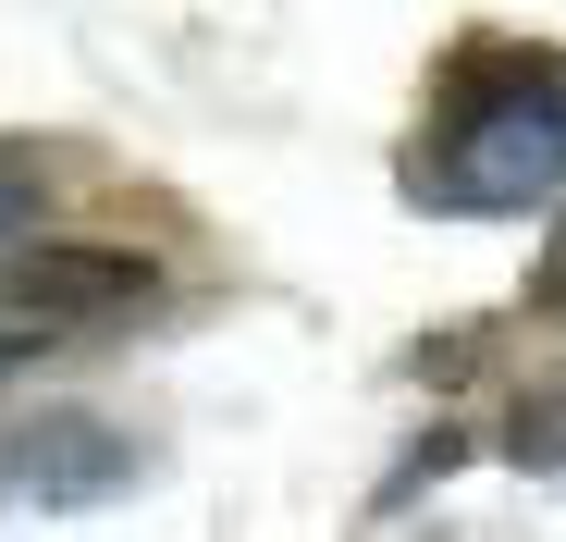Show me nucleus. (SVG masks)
<instances>
[{
	"mask_svg": "<svg viewBox=\"0 0 566 542\" xmlns=\"http://www.w3.org/2000/svg\"><path fill=\"white\" fill-rule=\"evenodd\" d=\"M443 136L419 148L407 198L419 210H468V222H505L566 198V50H505V38H468L455 86H443Z\"/></svg>",
	"mask_w": 566,
	"mask_h": 542,
	"instance_id": "f257e3e1",
	"label": "nucleus"
},
{
	"mask_svg": "<svg viewBox=\"0 0 566 542\" xmlns=\"http://www.w3.org/2000/svg\"><path fill=\"white\" fill-rule=\"evenodd\" d=\"M0 481H25L38 505H99V493L136 481V444L99 407H25L13 444H0Z\"/></svg>",
	"mask_w": 566,
	"mask_h": 542,
	"instance_id": "f03ea898",
	"label": "nucleus"
},
{
	"mask_svg": "<svg viewBox=\"0 0 566 542\" xmlns=\"http://www.w3.org/2000/svg\"><path fill=\"white\" fill-rule=\"evenodd\" d=\"M148 296H160V259H136V247H38V259L13 271V309H25L38 333L124 321V309H148Z\"/></svg>",
	"mask_w": 566,
	"mask_h": 542,
	"instance_id": "7ed1b4c3",
	"label": "nucleus"
},
{
	"mask_svg": "<svg viewBox=\"0 0 566 542\" xmlns=\"http://www.w3.org/2000/svg\"><path fill=\"white\" fill-rule=\"evenodd\" d=\"M505 457H517L530 481H566V383H542V395L505 407Z\"/></svg>",
	"mask_w": 566,
	"mask_h": 542,
	"instance_id": "20e7f679",
	"label": "nucleus"
},
{
	"mask_svg": "<svg viewBox=\"0 0 566 542\" xmlns=\"http://www.w3.org/2000/svg\"><path fill=\"white\" fill-rule=\"evenodd\" d=\"M443 469H468V431H431V444H407V457H395V481H382V493H369V505H382V518H395V505H419V493H431Z\"/></svg>",
	"mask_w": 566,
	"mask_h": 542,
	"instance_id": "39448f33",
	"label": "nucleus"
},
{
	"mask_svg": "<svg viewBox=\"0 0 566 542\" xmlns=\"http://www.w3.org/2000/svg\"><path fill=\"white\" fill-rule=\"evenodd\" d=\"M38 210H50V173H38V160H0V259L38 234Z\"/></svg>",
	"mask_w": 566,
	"mask_h": 542,
	"instance_id": "423d86ee",
	"label": "nucleus"
},
{
	"mask_svg": "<svg viewBox=\"0 0 566 542\" xmlns=\"http://www.w3.org/2000/svg\"><path fill=\"white\" fill-rule=\"evenodd\" d=\"M530 296H542V309L566 321V222H554V247H542V271H530Z\"/></svg>",
	"mask_w": 566,
	"mask_h": 542,
	"instance_id": "0eeeda50",
	"label": "nucleus"
},
{
	"mask_svg": "<svg viewBox=\"0 0 566 542\" xmlns=\"http://www.w3.org/2000/svg\"><path fill=\"white\" fill-rule=\"evenodd\" d=\"M38 345H50V333H38V321L13 309V321H0V371H38Z\"/></svg>",
	"mask_w": 566,
	"mask_h": 542,
	"instance_id": "6e6552de",
	"label": "nucleus"
}]
</instances>
